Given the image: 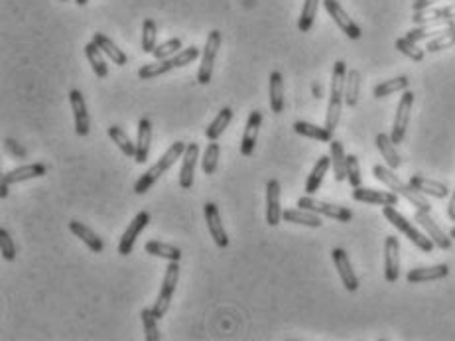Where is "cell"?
Listing matches in <instances>:
<instances>
[{
  "label": "cell",
  "mask_w": 455,
  "mask_h": 341,
  "mask_svg": "<svg viewBox=\"0 0 455 341\" xmlns=\"http://www.w3.org/2000/svg\"><path fill=\"white\" fill-rule=\"evenodd\" d=\"M345 79H347V63L345 61H336L333 65V75H331V97L327 105V115H325V127L329 130H336L341 118V109L345 103Z\"/></svg>",
  "instance_id": "3"
},
{
  "label": "cell",
  "mask_w": 455,
  "mask_h": 341,
  "mask_svg": "<svg viewBox=\"0 0 455 341\" xmlns=\"http://www.w3.org/2000/svg\"><path fill=\"white\" fill-rule=\"evenodd\" d=\"M298 207L301 209H308V212L317 213V215H325L329 219H336L339 223H349L353 219V212L343 207V205H336V203H329V201L315 200L312 196H304L298 200Z\"/></svg>",
  "instance_id": "6"
},
{
  "label": "cell",
  "mask_w": 455,
  "mask_h": 341,
  "mask_svg": "<svg viewBox=\"0 0 455 341\" xmlns=\"http://www.w3.org/2000/svg\"><path fill=\"white\" fill-rule=\"evenodd\" d=\"M324 0H304V8H301V14H299L298 20V28L299 32H310L312 30L313 22H315V16H317V8Z\"/></svg>",
  "instance_id": "40"
},
{
  "label": "cell",
  "mask_w": 455,
  "mask_h": 341,
  "mask_svg": "<svg viewBox=\"0 0 455 341\" xmlns=\"http://www.w3.org/2000/svg\"><path fill=\"white\" fill-rule=\"evenodd\" d=\"M347 180L349 184L353 186V188H359L361 186V166H359V158L355 156V154H351L347 156Z\"/></svg>",
  "instance_id": "50"
},
{
  "label": "cell",
  "mask_w": 455,
  "mask_h": 341,
  "mask_svg": "<svg viewBox=\"0 0 455 341\" xmlns=\"http://www.w3.org/2000/svg\"><path fill=\"white\" fill-rule=\"evenodd\" d=\"M351 198L355 201H363V203H374V205H396L398 203V196L392 191H379V189L369 188H353Z\"/></svg>",
  "instance_id": "19"
},
{
  "label": "cell",
  "mask_w": 455,
  "mask_h": 341,
  "mask_svg": "<svg viewBox=\"0 0 455 341\" xmlns=\"http://www.w3.org/2000/svg\"><path fill=\"white\" fill-rule=\"evenodd\" d=\"M408 184H410L414 189H418L420 193H424V196H433V198H438V200H443V198L449 196V189H447L445 184L436 182V180H428V177L424 176H418V174H414V176L410 177Z\"/></svg>",
  "instance_id": "24"
},
{
  "label": "cell",
  "mask_w": 455,
  "mask_h": 341,
  "mask_svg": "<svg viewBox=\"0 0 455 341\" xmlns=\"http://www.w3.org/2000/svg\"><path fill=\"white\" fill-rule=\"evenodd\" d=\"M359 91H361V73L357 70L347 71V79H345V103L349 106H357L359 103Z\"/></svg>",
  "instance_id": "41"
},
{
  "label": "cell",
  "mask_w": 455,
  "mask_h": 341,
  "mask_svg": "<svg viewBox=\"0 0 455 341\" xmlns=\"http://www.w3.org/2000/svg\"><path fill=\"white\" fill-rule=\"evenodd\" d=\"M436 2H440V0H414V2H412V8H414V12L426 10V8H431Z\"/></svg>",
  "instance_id": "52"
},
{
  "label": "cell",
  "mask_w": 455,
  "mask_h": 341,
  "mask_svg": "<svg viewBox=\"0 0 455 341\" xmlns=\"http://www.w3.org/2000/svg\"><path fill=\"white\" fill-rule=\"evenodd\" d=\"M455 22L454 20H438V22H430V24H422L418 28H414V30H410L406 32L408 40H412V42H420V40H426V38H430V35H442L447 34L449 30H454Z\"/></svg>",
  "instance_id": "21"
},
{
  "label": "cell",
  "mask_w": 455,
  "mask_h": 341,
  "mask_svg": "<svg viewBox=\"0 0 455 341\" xmlns=\"http://www.w3.org/2000/svg\"><path fill=\"white\" fill-rule=\"evenodd\" d=\"M205 212V221H207V229L211 233V239L215 241V245L219 248H227L229 247V237L225 227L221 223V215H219V209L213 201H207L204 205Z\"/></svg>",
  "instance_id": "13"
},
{
  "label": "cell",
  "mask_w": 455,
  "mask_h": 341,
  "mask_svg": "<svg viewBox=\"0 0 455 341\" xmlns=\"http://www.w3.org/2000/svg\"><path fill=\"white\" fill-rule=\"evenodd\" d=\"M449 237H452V239H455V225L452 227V231H449Z\"/></svg>",
  "instance_id": "56"
},
{
  "label": "cell",
  "mask_w": 455,
  "mask_h": 341,
  "mask_svg": "<svg viewBox=\"0 0 455 341\" xmlns=\"http://www.w3.org/2000/svg\"><path fill=\"white\" fill-rule=\"evenodd\" d=\"M270 111L280 115L284 111V79L280 71L270 73Z\"/></svg>",
  "instance_id": "32"
},
{
  "label": "cell",
  "mask_w": 455,
  "mask_h": 341,
  "mask_svg": "<svg viewBox=\"0 0 455 341\" xmlns=\"http://www.w3.org/2000/svg\"><path fill=\"white\" fill-rule=\"evenodd\" d=\"M108 136H110V141L115 142L117 146H119V150L124 156H129V158H134V154H136V144H132L131 136L124 132V130L117 127V125H113V127H108Z\"/></svg>",
  "instance_id": "39"
},
{
  "label": "cell",
  "mask_w": 455,
  "mask_h": 341,
  "mask_svg": "<svg viewBox=\"0 0 455 341\" xmlns=\"http://www.w3.org/2000/svg\"><path fill=\"white\" fill-rule=\"evenodd\" d=\"M282 205H280V182L268 180L266 182V223L270 227L280 225L282 219Z\"/></svg>",
  "instance_id": "16"
},
{
  "label": "cell",
  "mask_w": 455,
  "mask_h": 341,
  "mask_svg": "<svg viewBox=\"0 0 455 341\" xmlns=\"http://www.w3.org/2000/svg\"><path fill=\"white\" fill-rule=\"evenodd\" d=\"M69 103H72L73 120H75V132L79 136H87L91 122H89V111H87V103H85L83 93L79 89L69 91Z\"/></svg>",
  "instance_id": "14"
},
{
  "label": "cell",
  "mask_w": 455,
  "mask_h": 341,
  "mask_svg": "<svg viewBox=\"0 0 455 341\" xmlns=\"http://www.w3.org/2000/svg\"><path fill=\"white\" fill-rule=\"evenodd\" d=\"M61 2H67V0H61Z\"/></svg>",
  "instance_id": "57"
},
{
  "label": "cell",
  "mask_w": 455,
  "mask_h": 341,
  "mask_svg": "<svg viewBox=\"0 0 455 341\" xmlns=\"http://www.w3.org/2000/svg\"><path fill=\"white\" fill-rule=\"evenodd\" d=\"M0 186H2V184H0ZM0 196H2V198L8 196V186H2V188H0Z\"/></svg>",
  "instance_id": "54"
},
{
  "label": "cell",
  "mask_w": 455,
  "mask_h": 341,
  "mask_svg": "<svg viewBox=\"0 0 455 341\" xmlns=\"http://www.w3.org/2000/svg\"><path fill=\"white\" fill-rule=\"evenodd\" d=\"M383 215L388 219V223H392V227H396L400 233H404L420 251H424V253H431V251H433L436 243L431 241L430 237L424 235L420 229H416L414 225L410 223L402 213L396 212L395 205H383Z\"/></svg>",
  "instance_id": "4"
},
{
  "label": "cell",
  "mask_w": 455,
  "mask_h": 341,
  "mask_svg": "<svg viewBox=\"0 0 455 341\" xmlns=\"http://www.w3.org/2000/svg\"><path fill=\"white\" fill-rule=\"evenodd\" d=\"M447 217L455 221V191L454 196H452V200H449V205H447Z\"/></svg>",
  "instance_id": "53"
},
{
  "label": "cell",
  "mask_w": 455,
  "mask_h": 341,
  "mask_svg": "<svg viewBox=\"0 0 455 341\" xmlns=\"http://www.w3.org/2000/svg\"><path fill=\"white\" fill-rule=\"evenodd\" d=\"M412 105H414V93L412 91H404L400 97V103L396 106V117L392 130H390V138L395 144H402L404 136H406L408 122H410V113H412Z\"/></svg>",
  "instance_id": "8"
},
{
  "label": "cell",
  "mask_w": 455,
  "mask_h": 341,
  "mask_svg": "<svg viewBox=\"0 0 455 341\" xmlns=\"http://www.w3.org/2000/svg\"><path fill=\"white\" fill-rule=\"evenodd\" d=\"M75 2H77V6H85V4H87L89 0H75Z\"/></svg>",
  "instance_id": "55"
},
{
  "label": "cell",
  "mask_w": 455,
  "mask_h": 341,
  "mask_svg": "<svg viewBox=\"0 0 455 341\" xmlns=\"http://www.w3.org/2000/svg\"><path fill=\"white\" fill-rule=\"evenodd\" d=\"M178 278H180V262H178V260H168V267H166V272H164V280H162V288H160V294H158L156 304L152 306L154 316H156L158 319L164 318L166 312H168L172 296L176 292Z\"/></svg>",
  "instance_id": "5"
},
{
  "label": "cell",
  "mask_w": 455,
  "mask_h": 341,
  "mask_svg": "<svg viewBox=\"0 0 455 341\" xmlns=\"http://www.w3.org/2000/svg\"><path fill=\"white\" fill-rule=\"evenodd\" d=\"M148 223H150V213L148 212L136 213V217L132 219V223L126 227L124 235H122V239H120L119 243L120 257H129V255H131L132 248H134V243H136V239H138V235H140L144 229L148 227Z\"/></svg>",
  "instance_id": "10"
},
{
  "label": "cell",
  "mask_w": 455,
  "mask_h": 341,
  "mask_svg": "<svg viewBox=\"0 0 455 341\" xmlns=\"http://www.w3.org/2000/svg\"><path fill=\"white\" fill-rule=\"evenodd\" d=\"M176 70V65H174V59H156L154 63H146L142 65L140 70H138V77L142 79V81H150V79H156L160 75H164V73H168V71Z\"/></svg>",
  "instance_id": "36"
},
{
  "label": "cell",
  "mask_w": 455,
  "mask_h": 341,
  "mask_svg": "<svg viewBox=\"0 0 455 341\" xmlns=\"http://www.w3.org/2000/svg\"><path fill=\"white\" fill-rule=\"evenodd\" d=\"M395 46L400 54H404V56L412 59V61H422L424 56H426V51L418 47V42L408 40L406 35H404V38H398V40L395 42Z\"/></svg>",
  "instance_id": "43"
},
{
  "label": "cell",
  "mask_w": 455,
  "mask_h": 341,
  "mask_svg": "<svg viewBox=\"0 0 455 341\" xmlns=\"http://www.w3.org/2000/svg\"><path fill=\"white\" fill-rule=\"evenodd\" d=\"M85 56H87V59H89V63H91V68H93V71H95L97 77L105 79V77L108 75V68L107 63H105V58H103L101 47L97 46L95 42L85 44Z\"/></svg>",
  "instance_id": "37"
},
{
  "label": "cell",
  "mask_w": 455,
  "mask_h": 341,
  "mask_svg": "<svg viewBox=\"0 0 455 341\" xmlns=\"http://www.w3.org/2000/svg\"><path fill=\"white\" fill-rule=\"evenodd\" d=\"M438 20H455V4L452 6H443V8H426V10H418L414 12L412 16V22L418 24H430V22H438Z\"/></svg>",
  "instance_id": "28"
},
{
  "label": "cell",
  "mask_w": 455,
  "mask_h": 341,
  "mask_svg": "<svg viewBox=\"0 0 455 341\" xmlns=\"http://www.w3.org/2000/svg\"><path fill=\"white\" fill-rule=\"evenodd\" d=\"M263 125V113L260 111H252L247 118V127L242 132V141H240V154L242 156H251L254 152V146L258 141V130Z\"/></svg>",
  "instance_id": "17"
},
{
  "label": "cell",
  "mask_w": 455,
  "mask_h": 341,
  "mask_svg": "<svg viewBox=\"0 0 455 341\" xmlns=\"http://www.w3.org/2000/svg\"><path fill=\"white\" fill-rule=\"evenodd\" d=\"M455 46V28L454 30H449L447 34L438 35V38H433L428 47H426V51H430V54H436V51H442V49H447V47Z\"/></svg>",
  "instance_id": "48"
},
{
  "label": "cell",
  "mask_w": 455,
  "mask_h": 341,
  "mask_svg": "<svg viewBox=\"0 0 455 341\" xmlns=\"http://www.w3.org/2000/svg\"><path fill=\"white\" fill-rule=\"evenodd\" d=\"M199 156V146L192 142L188 144L185 152H183V164L180 168V188L192 189L193 177H195V160Z\"/></svg>",
  "instance_id": "22"
},
{
  "label": "cell",
  "mask_w": 455,
  "mask_h": 341,
  "mask_svg": "<svg viewBox=\"0 0 455 341\" xmlns=\"http://www.w3.org/2000/svg\"><path fill=\"white\" fill-rule=\"evenodd\" d=\"M292 129L299 136H306V138H313V141L320 142H331L333 141V130H329L327 127H317L312 122H306V120H296L292 125Z\"/></svg>",
  "instance_id": "27"
},
{
  "label": "cell",
  "mask_w": 455,
  "mask_h": 341,
  "mask_svg": "<svg viewBox=\"0 0 455 341\" xmlns=\"http://www.w3.org/2000/svg\"><path fill=\"white\" fill-rule=\"evenodd\" d=\"M331 259L336 262V269L339 272V278H341V283L345 286V290L347 292H357L359 290V278H357V274H355L353 267H351L347 253L343 248H333L331 251Z\"/></svg>",
  "instance_id": "11"
},
{
  "label": "cell",
  "mask_w": 455,
  "mask_h": 341,
  "mask_svg": "<svg viewBox=\"0 0 455 341\" xmlns=\"http://www.w3.org/2000/svg\"><path fill=\"white\" fill-rule=\"evenodd\" d=\"M144 324V340L146 341H160V330L156 326V316H154V310L152 308H144L142 314H140Z\"/></svg>",
  "instance_id": "42"
},
{
  "label": "cell",
  "mask_w": 455,
  "mask_h": 341,
  "mask_svg": "<svg viewBox=\"0 0 455 341\" xmlns=\"http://www.w3.org/2000/svg\"><path fill=\"white\" fill-rule=\"evenodd\" d=\"M144 251L152 257H158V259H166V260H181V248H178L176 245H168V243H162V241H148L144 245Z\"/></svg>",
  "instance_id": "33"
},
{
  "label": "cell",
  "mask_w": 455,
  "mask_h": 341,
  "mask_svg": "<svg viewBox=\"0 0 455 341\" xmlns=\"http://www.w3.org/2000/svg\"><path fill=\"white\" fill-rule=\"evenodd\" d=\"M69 231H72L73 235L77 237V239H81L87 247L91 248L93 253H103L105 251V243H103V239L97 235L93 229H89L87 225L81 223V221H72L69 223Z\"/></svg>",
  "instance_id": "25"
},
{
  "label": "cell",
  "mask_w": 455,
  "mask_h": 341,
  "mask_svg": "<svg viewBox=\"0 0 455 341\" xmlns=\"http://www.w3.org/2000/svg\"><path fill=\"white\" fill-rule=\"evenodd\" d=\"M329 166H331V156H322V158L315 162L312 174L308 176V182H306V196H313L317 189L322 188L324 177L325 174H327V170H329Z\"/></svg>",
  "instance_id": "30"
},
{
  "label": "cell",
  "mask_w": 455,
  "mask_h": 341,
  "mask_svg": "<svg viewBox=\"0 0 455 341\" xmlns=\"http://www.w3.org/2000/svg\"><path fill=\"white\" fill-rule=\"evenodd\" d=\"M377 148H379V152L383 154L384 162H386V166H388L390 170H396V168L402 166V158H400V154L396 150V144L392 142V138H390V134L379 132V134H377Z\"/></svg>",
  "instance_id": "26"
},
{
  "label": "cell",
  "mask_w": 455,
  "mask_h": 341,
  "mask_svg": "<svg viewBox=\"0 0 455 341\" xmlns=\"http://www.w3.org/2000/svg\"><path fill=\"white\" fill-rule=\"evenodd\" d=\"M221 32L219 30H211V34L207 35V42H205L204 51H201V65H199V71H197V81L201 85H207L211 81L213 77V68H215V59H217V51L221 47Z\"/></svg>",
  "instance_id": "7"
},
{
  "label": "cell",
  "mask_w": 455,
  "mask_h": 341,
  "mask_svg": "<svg viewBox=\"0 0 455 341\" xmlns=\"http://www.w3.org/2000/svg\"><path fill=\"white\" fill-rule=\"evenodd\" d=\"M46 172H48V168H46L44 164H40V162L20 166V168H16V170H13V172L4 174L2 180H0V184H2V186L20 184V182H28V180H34V177L46 176Z\"/></svg>",
  "instance_id": "18"
},
{
  "label": "cell",
  "mask_w": 455,
  "mask_h": 341,
  "mask_svg": "<svg viewBox=\"0 0 455 341\" xmlns=\"http://www.w3.org/2000/svg\"><path fill=\"white\" fill-rule=\"evenodd\" d=\"M4 148H6L8 152H13L14 156H18V158H24L26 156L24 148H20V146H18V142L10 141V138H6V141H4Z\"/></svg>",
  "instance_id": "51"
},
{
  "label": "cell",
  "mask_w": 455,
  "mask_h": 341,
  "mask_svg": "<svg viewBox=\"0 0 455 341\" xmlns=\"http://www.w3.org/2000/svg\"><path fill=\"white\" fill-rule=\"evenodd\" d=\"M217 162H219V144L215 141H211V144H207V148H205L204 154V172L207 176H211V174H215L217 170Z\"/></svg>",
  "instance_id": "46"
},
{
  "label": "cell",
  "mask_w": 455,
  "mask_h": 341,
  "mask_svg": "<svg viewBox=\"0 0 455 341\" xmlns=\"http://www.w3.org/2000/svg\"><path fill=\"white\" fill-rule=\"evenodd\" d=\"M449 276V267L447 264H436V267H424V269H412L406 274V280L412 284L431 283V280H442Z\"/></svg>",
  "instance_id": "23"
},
{
  "label": "cell",
  "mask_w": 455,
  "mask_h": 341,
  "mask_svg": "<svg viewBox=\"0 0 455 341\" xmlns=\"http://www.w3.org/2000/svg\"><path fill=\"white\" fill-rule=\"evenodd\" d=\"M156 49V22L152 18H146L142 22V51L152 54Z\"/></svg>",
  "instance_id": "44"
},
{
  "label": "cell",
  "mask_w": 455,
  "mask_h": 341,
  "mask_svg": "<svg viewBox=\"0 0 455 341\" xmlns=\"http://www.w3.org/2000/svg\"><path fill=\"white\" fill-rule=\"evenodd\" d=\"M400 276V243L396 237H386L384 241V278L386 283H396Z\"/></svg>",
  "instance_id": "12"
},
{
  "label": "cell",
  "mask_w": 455,
  "mask_h": 341,
  "mask_svg": "<svg viewBox=\"0 0 455 341\" xmlns=\"http://www.w3.org/2000/svg\"><path fill=\"white\" fill-rule=\"evenodd\" d=\"M372 174H374V177H377L379 182H383L384 186L390 189V191H396V193H400L404 200L410 201L416 209L431 212V203L424 198V193H420L418 189H414L410 184H404L388 166L377 164L372 168Z\"/></svg>",
  "instance_id": "2"
},
{
  "label": "cell",
  "mask_w": 455,
  "mask_h": 341,
  "mask_svg": "<svg viewBox=\"0 0 455 341\" xmlns=\"http://www.w3.org/2000/svg\"><path fill=\"white\" fill-rule=\"evenodd\" d=\"M93 42H95L97 46L101 47V51L107 56L108 59H113L119 68H122V65H126L129 63V58H126V54L120 49L108 35L101 34V32H97V34H93Z\"/></svg>",
  "instance_id": "29"
},
{
  "label": "cell",
  "mask_w": 455,
  "mask_h": 341,
  "mask_svg": "<svg viewBox=\"0 0 455 341\" xmlns=\"http://www.w3.org/2000/svg\"><path fill=\"white\" fill-rule=\"evenodd\" d=\"M183 47H181V40L180 38H169V40H166L164 44H160V46H156V49L152 51V56L156 59H169L174 58L178 51H181Z\"/></svg>",
  "instance_id": "45"
},
{
  "label": "cell",
  "mask_w": 455,
  "mask_h": 341,
  "mask_svg": "<svg viewBox=\"0 0 455 341\" xmlns=\"http://www.w3.org/2000/svg\"><path fill=\"white\" fill-rule=\"evenodd\" d=\"M185 148H188V144L185 142H174L172 146H169L166 152L162 154L160 158H158V162L152 168H148L146 172H144L142 176L138 177V182L134 184V188H132V191L136 193V196H144L148 189L152 188L154 184H156L160 177L164 176L166 172H168L172 166L176 164L178 160H180L181 156H183V152H185Z\"/></svg>",
  "instance_id": "1"
},
{
  "label": "cell",
  "mask_w": 455,
  "mask_h": 341,
  "mask_svg": "<svg viewBox=\"0 0 455 341\" xmlns=\"http://www.w3.org/2000/svg\"><path fill=\"white\" fill-rule=\"evenodd\" d=\"M0 253H2V259L8 260V262L16 259V245H14L10 233L4 227L0 229Z\"/></svg>",
  "instance_id": "47"
},
{
  "label": "cell",
  "mask_w": 455,
  "mask_h": 341,
  "mask_svg": "<svg viewBox=\"0 0 455 341\" xmlns=\"http://www.w3.org/2000/svg\"><path fill=\"white\" fill-rule=\"evenodd\" d=\"M408 85H410V81H408L406 75H400V77H395V79L379 83V85L372 89V97H374V99H384V97L398 93V91H406Z\"/></svg>",
  "instance_id": "38"
},
{
  "label": "cell",
  "mask_w": 455,
  "mask_h": 341,
  "mask_svg": "<svg viewBox=\"0 0 455 341\" xmlns=\"http://www.w3.org/2000/svg\"><path fill=\"white\" fill-rule=\"evenodd\" d=\"M282 219L288 221V223H296V225H306V227H312V229H317L322 227L324 221L317 213L308 212V209H286L282 213Z\"/></svg>",
  "instance_id": "31"
},
{
  "label": "cell",
  "mask_w": 455,
  "mask_h": 341,
  "mask_svg": "<svg viewBox=\"0 0 455 341\" xmlns=\"http://www.w3.org/2000/svg\"><path fill=\"white\" fill-rule=\"evenodd\" d=\"M201 56V51L197 49L195 46L192 47H185V49H181V51H178L176 56H174V65L176 68H185V65H190L192 61H195V59Z\"/></svg>",
  "instance_id": "49"
},
{
  "label": "cell",
  "mask_w": 455,
  "mask_h": 341,
  "mask_svg": "<svg viewBox=\"0 0 455 341\" xmlns=\"http://www.w3.org/2000/svg\"><path fill=\"white\" fill-rule=\"evenodd\" d=\"M331 166L336 172V182H343L347 180V156L343 150V144L339 141H331Z\"/></svg>",
  "instance_id": "35"
},
{
  "label": "cell",
  "mask_w": 455,
  "mask_h": 341,
  "mask_svg": "<svg viewBox=\"0 0 455 341\" xmlns=\"http://www.w3.org/2000/svg\"><path fill=\"white\" fill-rule=\"evenodd\" d=\"M324 6L327 14L333 18V22L341 28V32L347 35L349 40H359L363 32L361 28L357 26V22H353V18H349V14L343 8L337 0H324Z\"/></svg>",
  "instance_id": "9"
},
{
  "label": "cell",
  "mask_w": 455,
  "mask_h": 341,
  "mask_svg": "<svg viewBox=\"0 0 455 341\" xmlns=\"http://www.w3.org/2000/svg\"><path fill=\"white\" fill-rule=\"evenodd\" d=\"M414 219H416V223H420L422 229H426V233H428V237L436 243V247H440L442 251H449V248H452V241H454V239L449 235H445L442 229L438 227V223L431 219L430 212H422V209H418L416 215H414Z\"/></svg>",
  "instance_id": "15"
},
{
  "label": "cell",
  "mask_w": 455,
  "mask_h": 341,
  "mask_svg": "<svg viewBox=\"0 0 455 341\" xmlns=\"http://www.w3.org/2000/svg\"><path fill=\"white\" fill-rule=\"evenodd\" d=\"M231 120H233V109H231V106H223V109L217 113V117L211 120V125L207 127L205 136H207L209 141H217V138L225 132L229 125H231Z\"/></svg>",
  "instance_id": "34"
},
{
  "label": "cell",
  "mask_w": 455,
  "mask_h": 341,
  "mask_svg": "<svg viewBox=\"0 0 455 341\" xmlns=\"http://www.w3.org/2000/svg\"><path fill=\"white\" fill-rule=\"evenodd\" d=\"M136 154H134V160L138 164H144L148 160V154H150V144H152V122L150 118L142 117L138 122V134H136Z\"/></svg>",
  "instance_id": "20"
}]
</instances>
